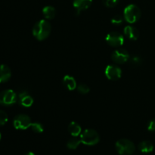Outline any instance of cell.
Masks as SVG:
<instances>
[{
	"label": "cell",
	"instance_id": "8",
	"mask_svg": "<svg viewBox=\"0 0 155 155\" xmlns=\"http://www.w3.org/2000/svg\"><path fill=\"white\" fill-rule=\"evenodd\" d=\"M130 54L124 48H117L111 54V59L114 63L122 64L130 60Z\"/></svg>",
	"mask_w": 155,
	"mask_h": 155
},
{
	"label": "cell",
	"instance_id": "25",
	"mask_svg": "<svg viewBox=\"0 0 155 155\" xmlns=\"http://www.w3.org/2000/svg\"><path fill=\"white\" fill-rule=\"evenodd\" d=\"M148 130L151 132L155 131V119L151 120L148 124Z\"/></svg>",
	"mask_w": 155,
	"mask_h": 155
},
{
	"label": "cell",
	"instance_id": "14",
	"mask_svg": "<svg viewBox=\"0 0 155 155\" xmlns=\"http://www.w3.org/2000/svg\"><path fill=\"white\" fill-rule=\"evenodd\" d=\"M63 85L67 89L70 91H73L77 89V81L74 77L71 75H66L63 78Z\"/></svg>",
	"mask_w": 155,
	"mask_h": 155
},
{
	"label": "cell",
	"instance_id": "11",
	"mask_svg": "<svg viewBox=\"0 0 155 155\" xmlns=\"http://www.w3.org/2000/svg\"><path fill=\"white\" fill-rule=\"evenodd\" d=\"M92 0H74V8L77 15H80V12L86 10L91 6Z\"/></svg>",
	"mask_w": 155,
	"mask_h": 155
},
{
	"label": "cell",
	"instance_id": "22",
	"mask_svg": "<svg viewBox=\"0 0 155 155\" xmlns=\"http://www.w3.org/2000/svg\"><path fill=\"white\" fill-rule=\"evenodd\" d=\"M124 20H125L123 16H121V15H115V16H114L112 18L111 23L113 24H114V25L119 26L124 23Z\"/></svg>",
	"mask_w": 155,
	"mask_h": 155
},
{
	"label": "cell",
	"instance_id": "18",
	"mask_svg": "<svg viewBox=\"0 0 155 155\" xmlns=\"http://www.w3.org/2000/svg\"><path fill=\"white\" fill-rule=\"evenodd\" d=\"M81 143L80 138H78V136H73V138H71L67 143V147L71 150H75Z\"/></svg>",
	"mask_w": 155,
	"mask_h": 155
},
{
	"label": "cell",
	"instance_id": "16",
	"mask_svg": "<svg viewBox=\"0 0 155 155\" xmlns=\"http://www.w3.org/2000/svg\"><path fill=\"white\" fill-rule=\"evenodd\" d=\"M139 149L142 153H151L154 150V145L150 141H143L139 143Z\"/></svg>",
	"mask_w": 155,
	"mask_h": 155
},
{
	"label": "cell",
	"instance_id": "27",
	"mask_svg": "<svg viewBox=\"0 0 155 155\" xmlns=\"http://www.w3.org/2000/svg\"><path fill=\"white\" fill-rule=\"evenodd\" d=\"M1 138H2V136H1V133H0V140H1Z\"/></svg>",
	"mask_w": 155,
	"mask_h": 155
},
{
	"label": "cell",
	"instance_id": "13",
	"mask_svg": "<svg viewBox=\"0 0 155 155\" xmlns=\"http://www.w3.org/2000/svg\"><path fill=\"white\" fill-rule=\"evenodd\" d=\"M11 77H12V71L9 67L5 64L0 65V83L8 81Z\"/></svg>",
	"mask_w": 155,
	"mask_h": 155
},
{
	"label": "cell",
	"instance_id": "17",
	"mask_svg": "<svg viewBox=\"0 0 155 155\" xmlns=\"http://www.w3.org/2000/svg\"><path fill=\"white\" fill-rule=\"evenodd\" d=\"M56 14L55 8L52 6H45L42 9V15L46 20H51L54 18Z\"/></svg>",
	"mask_w": 155,
	"mask_h": 155
},
{
	"label": "cell",
	"instance_id": "3",
	"mask_svg": "<svg viewBox=\"0 0 155 155\" xmlns=\"http://www.w3.org/2000/svg\"><path fill=\"white\" fill-rule=\"evenodd\" d=\"M115 148L120 155H132L136 151L134 143L127 139H121L115 144Z\"/></svg>",
	"mask_w": 155,
	"mask_h": 155
},
{
	"label": "cell",
	"instance_id": "20",
	"mask_svg": "<svg viewBox=\"0 0 155 155\" xmlns=\"http://www.w3.org/2000/svg\"><path fill=\"white\" fill-rule=\"evenodd\" d=\"M130 64L133 67H138L139 65L142 64V59L139 56H133V58H130Z\"/></svg>",
	"mask_w": 155,
	"mask_h": 155
},
{
	"label": "cell",
	"instance_id": "15",
	"mask_svg": "<svg viewBox=\"0 0 155 155\" xmlns=\"http://www.w3.org/2000/svg\"><path fill=\"white\" fill-rule=\"evenodd\" d=\"M68 132L72 136H79L82 133V128L80 124H77V122L70 123L68 125Z\"/></svg>",
	"mask_w": 155,
	"mask_h": 155
},
{
	"label": "cell",
	"instance_id": "19",
	"mask_svg": "<svg viewBox=\"0 0 155 155\" xmlns=\"http://www.w3.org/2000/svg\"><path fill=\"white\" fill-rule=\"evenodd\" d=\"M30 128L32 129V130L33 132H35L36 133H42L44 131L43 125L42 124H40V123L38 122L32 123L31 126H30Z\"/></svg>",
	"mask_w": 155,
	"mask_h": 155
},
{
	"label": "cell",
	"instance_id": "4",
	"mask_svg": "<svg viewBox=\"0 0 155 155\" xmlns=\"http://www.w3.org/2000/svg\"><path fill=\"white\" fill-rule=\"evenodd\" d=\"M82 143L89 146L95 145L99 142L100 137L98 133L92 129H86L80 134Z\"/></svg>",
	"mask_w": 155,
	"mask_h": 155
},
{
	"label": "cell",
	"instance_id": "12",
	"mask_svg": "<svg viewBox=\"0 0 155 155\" xmlns=\"http://www.w3.org/2000/svg\"><path fill=\"white\" fill-rule=\"evenodd\" d=\"M124 34L126 37L131 40H136L139 36V32L137 28L132 25H128L125 27L124 30Z\"/></svg>",
	"mask_w": 155,
	"mask_h": 155
},
{
	"label": "cell",
	"instance_id": "21",
	"mask_svg": "<svg viewBox=\"0 0 155 155\" xmlns=\"http://www.w3.org/2000/svg\"><path fill=\"white\" fill-rule=\"evenodd\" d=\"M77 89L78 90V92L81 94H87L90 91V89H89V86L86 84H85V83H80V84H79L77 86Z\"/></svg>",
	"mask_w": 155,
	"mask_h": 155
},
{
	"label": "cell",
	"instance_id": "9",
	"mask_svg": "<svg viewBox=\"0 0 155 155\" xmlns=\"http://www.w3.org/2000/svg\"><path fill=\"white\" fill-rule=\"evenodd\" d=\"M104 74L108 80L115 81V80H118L119 79H120L121 76H122V71H121L120 68L117 65H108L105 68Z\"/></svg>",
	"mask_w": 155,
	"mask_h": 155
},
{
	"label": "cell",
	"instance_id": "26",
	"mask_svg": "<svg viewBox=\"0 0 155 155\" xmlns=\"http://www.w3.org/2000/svg\"><path fill=\"white\" fill-rule=\"evenodd\" d=\"M25 155H35V154H33V152H28V153H27Z\"/></svg>",
	"mask_w": 155,
	"mask_h": 155
},
{
	"label": "cell",
	"instance_id": "7",
	"mask_svg": "<svg viewBox=\"0 0 155 155\" xmlns=\"http://www.w3.org/2000/svg\"><path fill=\"white\" fill-rule=\"evenodd\" d=\"M105 41L110 46L120 47L124 45V36L118 32H111L107 34Z\"/></svg>",
	"mask_w": 155,
	"mask_h": 155
},
{
	"label": "cell",
	"instance_id": "2",
	"mask_svg": "<svg viewBox=\"0 0 155 155\" xmlns=\"http://www.w3.org/2000/svg\"><path fill=\"white\" fill-rule=\"evenodd\" d=\"M142 15L140 8L136 5L130 4L124 8V18L129 24H134L139 21Z\"/></svg>",
	"mask_w": 155,
	"mask_h": 155
},
{
	"label": "cell",
	"instance_id": "10",
	"mask_svg": "<svg viewBox=\"0 0 155 155\" xmlns=\"http://www.w3.org/2000/svg\"><path fill=\"white\" fill-rule=\"evenodd\" d=\"M18 100L19 104L24 107H30L33 104V97L29 95L27 91L20 92L18 95Z\"/></svg>",
	"mask_w": 155,
	"mask_h": 155
},
{
	"label": "cell",
	"instance_id": "23",
	"mask_svg": "<svg viewBox=\"0 0 155 155\" xmlns=\"http://www.w3.org/2000/svg\"><path fill=\"white\" fill-rule=\"evenodd\" d=\"M8 117V115L4 110H0V126H3L7 123Z\"/></svg>",
	"mask_w": 155,
	"mask_h": 155
},
{
	"label": "cell",
	"instance_id": "5",
	"mask_svg": "<svg viewBox=\"0 0 155 155\" xmlns=\"http://www.w3.org/2000/svg\"><path fill=\"white\" fill-rule=\"evenodd\" d=\"M18 95L12 89H5L0 92V104L4 106H10L16 103Z\"/></svg>",
	"mask_w": 155,
	"mask_h": 155
},
{
	"label": "cell",
	"instance_id": "6",
	"mask_svg": "<svg viewBox=\"0 0 155 155\" xmlns=\"http://www.w3.org/2000/svg\"><path fill=\"white\" fill-rule=\"evenodd\" d=\"M31 119L28 115L18 114L15 117L13 120V125L16 130H24L30 128L31 126Z\"/></svg>",
	"mask_w": 155,
	"mask_h": 155
},
{
	"label": "cell",
	"instance_id": "1",
	"mask_svg": "<svg viewBox=\"0 0 155 155\" xmlns=\"http://www.w3.org/2000/svg\"><path fill=\"white\" fill-rule=\"evenodd\" d=\"M51 31V26L46 20H40L33 27V35L39 41H42L48 37Z\"/></svg>",
	"mask_w": 155,
	"mask_h": 155
},
{
	"label": "cell",
	"instance_id": "24",
	"mask_svg": "<svg viewBox=\"0 0 155 155\" xmlns=\"http://www.w3.org/2000/svg\"><path fill=\"white\" fill-rule=\"evenodd\" d=\"M102 2L106 7L113 8L119 2V0H102Z\"/></svg>",
	"mask_w": 155,
	"mask_h": 155
}]
</instances>
